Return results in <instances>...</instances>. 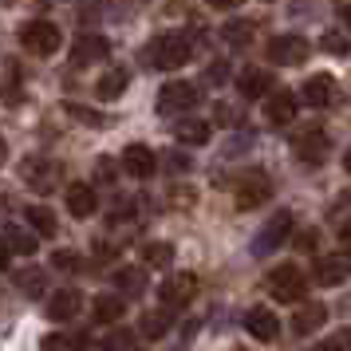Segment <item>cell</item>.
Returning <instances> with one entry per match:
<instances>
[{"label": "cell", "instance_id": "35", "mask_svg": "<svg viewBox=\"0 0 351 351\" xmlns=\"http://www.w3.org/2000/svg\"><path fill=\"white\" fill-rule=\"evenodd\" d=\"M206 80L209 83H225V80H229V64H225V60H213L209 71H206Z\"/></svg>", "mask_w": 351, "mask_h": 351}, {"label": "cell", "instance_id": "21", "mask_svg": "<svg viewBox=\"0 0 351 351\" xmlns=\"http://www.w3.org/2000/svg\"><path fill=\"white\" fill-rule=\"evenodd\" d=\"M237 87H241V95H245V99H261V95H269V91H272V75H269V71L249 67V71L237 80Z\"/></svg>", "mask_w": 351, "mask_h": 351}, {"label": "cell", "instance_id": "8", "mask_svg": "<svg viewBox=\"0 0 351 351\" xmlns=\"http://www.w3.org/2000/svg\"><path fill=\"white\" fill-rule=\"evenodd\" d=\"M158 296H162L166 308H182V304H190L193 296H197V276H193V272H178V276H170V280L158 288Z\"/></svg>", "mask_w": 351, "mask_h": 351}, {"label": "cell", "instance_id": "22", "mask_svg": "<svg viewBox=\"0 0 351 351\" xmlns=\"http://www.w3.org/2000/svg\"><path fill=\"white\" fill-rule=\"evenodd\" d=\"M127 83H130V71H123V67H114V71H107V75L99 80L95 95L103 99V103H111V99H119L123 91H127Z\"/></svg>", "mask_w": 351, "mask_h": 351}, {"label": "cell", "instance_id": "11", "mask_svg": "<svg viewBox=\"0 0 351 351\" xmlns=\"http://www.w3.org/2000/svg\"><path fill=\"white\" fill-rule=\"evenodd\" d=\"M245 328H249V335H253V339L272 343V339L280 335V319H276V312H269V308H253V312L245 316Z\"/></svg>", "mask_w": 351, "mask_h": 351}, {"label": "cell", "instance_id": "10", "mask_svg": "<svg viewBox=\"0 0 351 351\" xmlns=\"http://www.w3.org/2000/svg\"><path fill=\"white\" fill-rule=\"evenodd\" d=\"M123 170H127L130 178H150L154 170H158V158H154V150L143 143H134L123 150Z\"/></svg>", "mask_w": 351, "mask_h": 351}, {"label": "cell", "instance_id": "26", "mask_svg": "<svg viewBox=\"0 0 351 351\" xmlns=\"http://www.w3.org/2000/svg\"><path fill=\"white\" fill-rule=\"evenodd\" d=\"M253 20H229V24H225L221 28V40L225 44H233V48H245V44H249V40H253Z\"/></svg>", "mask_w": 351, "mask_h": 351}, {"label": "cell", "instance_id": "6", "mask_svg": "<svg viewBox=\"0 0 351 351\" xmlns=\"http://www.w3.org/2000/svg\"><path fill=\"white\" fill-rule=\"evenodd\" d=\"M269 197H272L269 174L253 170V174H245V178L237 182V209H256V206H265Z\"/></svg>", "mask_w": 351, "mask_h": 351}, {"label": "cell", "instance_id": "19", "mask_svg": "<svg viewBox=\"0 0 351 351\" xmlns=\"http://www.w3.org/2000/svg\"><path fill=\"white\" fill-rule=\"evenodd\" d=\"M20 178H24L28 186H36V190H48L51 182H56V166H51V162H44V158H24Z\"/></svg>", "mask_w": 351, "mask_h": 351}, {"label": "cell", "instance_id": "36", "mask_svg": "<svg viewBox=\"0 0 351 351\" xmlns=\"http://www.w3.org/2000/svg\"><path fill=\"white\" fill-rule=\"evenodd\" d=\"M324 51H332V56H343V51H348L343 36H339V32H328V36H324Z\"/></svg>", "mask_w": 351, "mask_h": 351}, {"label": "cell", "instance_id": "18", "mask_svg": "<svg viewBox=\"0 0 351 351\" xmlns=\"http://www.w3.org/2000/svg\"><path fill=\"white\" fill-rule=\"evenodd\" d=\"M107 51H111V44L103 36H80L75 48H71V60L75 64H95V60H107Z\"/></svg>", "mask_w": 351, "mask_h": 351}, {"label": "cell", "instance_id": "31", "mask_svg": "<svg viewBox=\"0 0 351 351\" xmlns=\"http://www.w3.org/2000/svg\"><path fill=\"white\" fill-rule=\"evenodd\" d=\"M67 114H71V119H80V123H87V127H107V114L87 111V107H80V103H67Z\"/></svg>", "mask_w": 351, "mask_h": 351}, {"label": "cell", "instance_id": "15", "mask_svg": "<svg viewBox=\"0 0 351 351\" xmlns=\"http://www.w3.org/2000/svg\"><path fill=\"white\" fill-rule=\"evenodd\" d=\"M83 308V296L80 292H71V288H64V292H56L48 300V316L56 319V324H64V319H75Z\"/></svg>", "mask_w": 351, "mask_h": 351}, {"label": "cell", "instance_id": "16", "mask_svg": "<svg viewBox=\"0 0 351 351\" xmlns=\"http://www.w3.org/2000/svg\"><path fill=\"white\" fill-rule=\"evenodd\" d=\"M288 229H292V213H276V217L265 225V233L256 237V253H272V249L288 237Z\"/></svg>", "mask_w": 351, "mask_h": 351}, {"label": "cell", "instance_id": "24", "mask_svg": "<svg viewBox=\"0 0 351 351\" xmlns=\"http://www.w3.org/2000/svg\"><path fill=\"white\" fill-rule=\"evenodd\" d=\"M170 261H174V245H166V241L143 245V265L146 269H170Z\"/></svg>", "mask_w": 351, "mask_h": 351}, {"label": "cell", "instance_id": "27", "mask_svg": "<svg viewBox=\"0 0 351 351\" xmlns=\"http://www.w3.org/2000/svg\"><path fill=\"white\" fill-rule=\"evenodd\" d=\"M114 288L127 292V296H138V292H146V272L143 269H119L114 272Z\"/></svg>", "mask_w": 351, "mask_h": 351}, {"label": "cell", "instance_id": "13", "mask_svg": "<svg viewBox=\"0 0 351 351\" xmlns=\"http://www.w3.org/2000/svg\"><path fill=\"white\" fill-rule=\"evenodd\" d=\"M67 209H71V217H91L99 209L95 190H91L87 182H71V186H67Z\"/></svg>", "mask_w": 351, "mask_h": 351}, {"label": "cell", "instance_id": "12", "mask_svg": "<svg viewBox=\"0 0 351 351\" xmlns=\"http://www.w3.org/2000/svg\"><path fill=\"white\" fill-rule=\"evenodd\" d=\"M265 114H269L272 127H285V123H292V119H296V95H292V91H269Z\"/></svg>", "mask_w": 351, "mask_h": 351}, {"label": "cell", "instance_id": "25", "mask_svg": "<svg viewBox=\"0 0 351 351\" xmlns=\"http://www.w3.org/2000/svg\"><path fill=\"white\" fill-rule=\"evenodd\" d=\"M178 143L182 146H206L209 143V123H197V119H190V123H178Z\"/></svg>", "mask_w": 351, "mask_h": 351}, {"label": "cell", "instance_id": "43", "mask_svg": "<svg viewBox=\"0 0 351 351\" xmlns=\"http://www.w3.org/2000/svg\"><path fill=\"white\" fill-rule=\"evenodd\" d=\"M8 158V143H4V138H0V162Z\"/></svg>", "mask_w": 351, "mask_h": 351}, {"label": "cell", "instance_id": "17", "mask_svg": "<svg viewBox=\"0 0 351 351\" xmlns=\"http://www.w3.org/2000/svg\"><path fill=\"white\" fill-rule=\"evenodd\" d=\"M304 99H308L312 107H332L335 103V80L332 75H324V71L312 75V80L304 83Z\"/></svg>", "mask_w": 351, "mask_h": 351}, {"label": "cell", "instance_id": "23", "mask_svg": "<svg viewBox=\"0 0 351 351\" xmlns=\"http://www.w3.org/2000/svg\"><path fill=\"white\" fill-rule=\"evenodd\" d=\"M24 217H28V225H32L40 237H56V229H60V221H56V213L44 206H28L24 209Z\"/></svg>", "mask_w": 351, "mask_h": 351}, {"label": "cell", "instance_id": "1", "mask_svg": "<svg viewBox=\"0 0 351 351\" xmlns=\"http://www.w3.org/2000/svg\"><path fill=\"white\" fill-rule=\"evenodd\" d=\"M190 51H193L190 36L170 32V36H158V40H154V48H146V60H150V64H158L162 71H174V67H182L186 60H190Z\"/></svg>", "mask_w": 351, "mask_h": 351}, {"label": "cell", "instance_id": "29", "mask_svg": "<svg viewBox=\"0 0 351 351\" xmlns=\"http://www.w3.org/2000/svg\"><path fill=\"white\" fill-rule=\"evenodd\" d=\"M170 332V312H146L143 316V335L146 339H162Z\"/></svg>", "mask_w": 351, "mask_h": 351}, {"label": "cell", "instance_id": "40", "mask_svg": "<svg viewBox=\"0 0 351 351\" xmlns=\"http://www.w3.org/2000/svg\"><path fill=\"white\" fill-rule=\"evenodd\" d=\"M8 256H12V245H8V241H0V272L8 269Z\"/></svg>", "mask_w": 351, "mask_h": 351}, {"label": "cell", "instance_id": "38", "mask_svg": "<svg viewBox=\"0 0 351 351\" xmlns=\"http://www.w3.org/2000/svg\"><path fill=\"white\" fill-rule=\"evenodd\" d=\"M130 343H134V335L130 332H114L111 339H107V348H130Z\"/></svg>", "mask_w": 351, "mask_h": 351}, {"label": "cell", "instance_id": "20", "mask_svg": "<svg viewBox=\"0 0 351 351\" xmlns=\"http://www.w3.org/2000/svg\"><path fill=\"white\" fill-rule=\"evenodd\" d=\"M123 312H127V304H123V296H114V292L95 296V308H91L95 324H119V319H123Z\"/></svg>", "mask_w": 351, "mask_h": 351}, {"label": "cell", "instance_id": "39", "mask_svg": "<svg viewBox=\"0 0 351 351\" xmlns=\"http://www.w3.org/2000/svg\"><path fill=\"white\" fill-rule=\"evenodd\" d=\"M99 178H103V182H111L114 178V162L111 158H99Z\"/></svg>", "mask_w": 351, "mask_h": 351}, {"label": "cell", "instance_id": "14", "mask_svg": "<svg viewBox=\"0 0 351 351\" xmlns=\"http://www.w3.org/2000/svg\"><path fill=\"white\" fill-rule=\"evenodd\" d=\"M324 324H328V308H324L319 300H312V304H304L300 312L292 316V332L296 335H312L316 328H324Z\"/></svg>", "mask_w": 351, "mask_h": 351}, {"label": "cell", "instance_id": "28", "mask_svg": "<svg viewBox=\"0 0 351 351\" xmlns=\"http://www.w3.org/2000/svg\"><path fill=\"white\" fill-rule=\"evenodd\" d=\"M16 288L24 292V296H40L44 288H48V276H44V269H24V272H16Z\"/></svg>", "mask_w": 351, "mask_h": 351}, {"label": "cell", "instance_id": "45", "mask_svg": "<svg viewBox=\"0 0 351 351\" xmlns=\"http://www.w3.org/2000/svg\"><path fill=\"white\" fill-rule=\"evenodd\" d=\"M343 16H348V20H351V4H348V8H343Z\"/></svg>", "mask_w": 351, "mask_h": 351}, {"label": "cell", "instance_id": "5", "mask_svg": "<svg viewBox=\"0 0 351 351\" xmlns=\"http://www.w3.org/2000/svg\"><path fill=\"white\" fill-rule=\"evenodd\" d=\"M312 56V44L304 40V36H276V40H269V60L272 64H285V67H296L304 64Z\"/></svg>", "mask_w": 351, "mask_h": 351}, {"label": "cell", "instance_id": "2", "mask_svg": "<svg viewBox=\"0 0 351 351\" xmlns=\"http://www.w3.org/2000/svg\"><path fill=\"white\" fill-rule=\"evenodd\" d=\"M20 44H24V51H32V56H51V51H60L64 36H60V28L51 20H32V24L20 28Z\"/></svg>", "mask_w": 351, "mask_h": 351}, {"label": "cell", "instance_id": "42", "mask_svg": "<svg viewBox=\"0 0 351 351\" xmlns=\"http://www.w3.org/2000/svg\"><path fill=\"white\" fill-rule=\"evenodd\" d=\"M209 4H213V8H237L241 0H209Z\"/></svg>", "mask_w": 351, "mask_h": 351}, {"label": "cell", "instance_id": "33", "mask_svg": "<svg viewBox=\"0 0 351 351\" xmlns=\"http://www.w3.org/2000/svg\"><path fill=\"white\" fill-rule=\"evenodd\" d=\"M213 119H217L221 127H237V123H241V111H237V107H225V103H217Z\"/></svg>", "mask_w": 351, "mask_h": 351}, {"label": "cell", "instance_id": "30", "mask_svg": "<svg viewBox=\"0 0 351 351\" xmlns=\"http://www.w3.org/2000/svg\"><path fill=\"white\" fill-rule=\"evenodd\" d=\"M8 245H12V253H24V256H32L36 253V237L32 233H24V229H8Z\"/></svg>", "mask_w": 351, "mask_h": 351}, {"label": "cell", "instance_id": "32", "mask_svg": "<svg viewBox=\"0 0 351 351\" xmlns=\"http://www.w3.org/2000/svg\"><path fill=\"white\" fill-rule=\"evenodd\" d=\"M51 261H56V269H64V272H75V269H80V253H71V249H60Z\"/></svg>", "mask_w": 351, "mask_h": 351}, {"label": "cell", "instance_id": "41", "mask_svg": "<svg viewBox=\"0 0 351 351\" xmlns=\"http://www.w3.org/2000/svg\"><path fill=\"white\" fill-rule=\"evenodd\" d=\"M316 245V233H300V249H312Z\"/></svg>", "mask_w": 351, "mask_h": 351}, {"label": "cell", "instance_id": "37", "mask_svg": "<svg viewBox=\"0 0 351 351\" xmlns=\"http://www.w3.org/2000/svg\"><path fill=\"white\" fill-rule=\"evenodd\" d=\"M324 348L335 351V348H351V332H335L332 339H324Z\"/></svg>", "mask_w": 351, "mask_h": 351}, {"label": "cell", "instance_id": "4", "mask_svg": "<svg viewBox=\"0 0 351 351\" xmlns=\"http://www.w3.org/2000/svg\"><path fill=\"white\" fill-rule=\"evenodd\" d=\"M292 150H296V158H300V162L319 166V162L328 158V150H332V138H328V130L308 127V130H300V134L292 138Z\"/></svg>", "mask_w": 351, "mask_h": 351}, {"label": "cell", "instance_id": "44", "mask_svg": "<svg viewBox=\"0 0 351 351\" xmlns=\"http://www.w3.org/2000/svg\"><path fill=\"white\" fill-rule=\"evenodd\" d=\"M343 170H348V174H351V150H348V154H343Z\"/></svg>", "mask_w": 351, "mask_h": 351}, {"label": "cell", "instance_id": "7", "mask_svg": "<svg viewBox=\"0 0 351 351\" xmlns=\"http://www.w3.org/2000/svg\"><path fill=\"white\" fill-rule=\"evenodd\" d=\"M193 103H197V87H193V83H182V80H174V83H166V87L158 91V111H162V114L190 111Z\"/></svg>", "mask_w": 351, "mask_h": 351}, {"label": "cell", "instance_id": "34", "mask_svg": "<svg viewBox=\"0 0 351 351\" xmlns=\"http://www.w3.org/2000/svg\"><path fill=\"white\" fill-rule=\"evenodd\" d=\"M16 71H20V67H8V83H4V103H8V107H16V103H20V87H16Z\"/></svg>", "mask_w": 351, "mask_h": 351}, {"label": "cell", "instance_id": "9", "mask_svg": "<svg viewBox=\"0 0 351 351\" xmlns=\"http://www.w3.org/2000/svg\"><path fill=\"white\" fill-rule=\"evenodd\" d=\"M348 276H351V253L348 256H324V261H316V269H312V280L319 288L343 285Z\"/></svg>", "mask_w": 351, "mask_h": 351}, {"label": "cell", "instance_id": "3", "mask_svg": "<svg viewBox=\"0 0 351 351\" xmlns=\"http://www.w3.org/2000/svg\"><path fill=\"white\" fill-rule=\"evenodd\" d=\"M269 292H272V300L296 304V300H304L308 280H304V272L296 269V265H280V269L269 272Z\"/></svg>", "mask_w": 351, "mask_h": 351}]
</instances>
